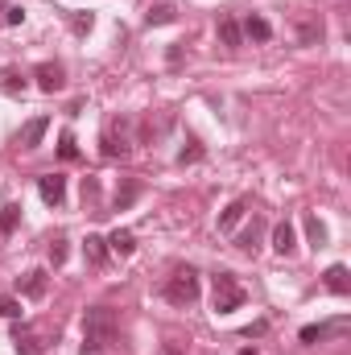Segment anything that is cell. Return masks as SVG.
<instances>
[{"mask_svg": "<svg viewBox=\"0 0 351 355\" xmlns=\"http://www.w3.org/2000/svg\"><path fill=\"white\" fill-rule=\"evenodd\" d=\"M219 42H223L228 50H240L244 33H240V21H236V17H219Z\"/></svg>", "mask_w": 351, "mask_h": 355, "instance_id": "4fadbf2b", "label": "cell"}, {"mask_svg": "<svg viewBox=\"0 0 351 355\" xmlns=\"http://www.w3.org/2000/svg\"><path fill=\"white\" fill-rule=\"evenodd\" d=\"M302 223H306V236H310V244H314V248H323V244H327V227H323V219H318V215H306Z\"/></svg>", "mask_w": 351, "mask_h": 355, "instance_id": "ac0fdd59", "label": "cell"}, {"mask_svg": "<svg viewBox=\"0 0 351 355\" xmlns=\"http://www.w3.org/2000/svg\"><path fill=\"white\" fill-rule=\"evenodd\" d=\"M323 42V21L318 17H298V46H318Z\"/></svg>", "mask_w": 351, "mask_h": 355, "instance_id": "30bf717a", "label": "cell"}, {"mask_svg": "<svg viewBox=\"0 0 351 355\" xmlns=\"http://www.w3.org/2000/svg\"><path fill=\"white\" fill-rule=\"evenodd\" d=\"M257 240H261V223L252 219V227L236 236V248H240V252H252V248H257Z\"/></svg>", "mask_w": 351, "mask_h": 355, "instance_id": "603a6c76", "label": "cell"}, {"mask_svg": "<svg viewBox=\"0 0 351 355\" xmlns=\"http://www.w3.org/2000/svg\"><path fill=\"white\" fill-rule=\"evenodd\" d=\"M137 194H141V182H124V186L116 190V211L132 207V202H137Z\"/></svg>", "mask_w": 351, "mask_h": 355, "instance_id": "ffe728a7", "label": "cell"}, {"mask_svg": "<svg viewBox=\"0 0 351 355\" xmlns=\"http://www.w3.org/2000/svg\"><path fill=\"white\" fill-rule=\"evenodd\" d=\"M46 128H50V116H33V120L17 132V145H21V149H37L42 137H46Z\"/></svg>", "mask_w": 351, "mask_h": 355, "instance_id": "8992f818", "label": "cell"}, {"mask_svg": "<svg viewBox=\"0 0 351 355\" xmlns=\"http://www.w3.org/2000/svg\"><path fill=\"white\" fill-rule=\"evenodd\" d=\"M37 194H42V202L58 207V202L67 198V178H62V174H46V178H37Z\"/></svg>", "mask_w": 351, "mask_h": 355, "instance_id": "5b68a950", "label": "cell"}, {"mask_svg": "<svg viewBox=\"0 0 351 355\" xmlns=\"http://www.w3.org/2000/svg\"><path fill=\"white\" fill-rule=\"evenodd\" d=\"M166 302H174V306L198 302V272L190 265H182V268L170 272V281H166Z\"/></svg>", "mask_w": 351, "mask_h": 355, "instance_id": "7a4b0ae2", "label": "cell"}, {"mask_svg": "<svg viewBox=\"0 0 351 355\" xmlns=\"http://www.w3.org/2000/svg\"><path fill=\"white\" fill-rule=\"evenodd\" d=\"M50 265H54V268L67 265V240H62V236H58V240L50 244Z\"/></svg>", "mask_w": 351, "mask_h": 355, "instance_id": "484cf974", "label": "cell"}, {"mask_svg": "<svg viewBox=\"0 0 351 355\" xmlns=\"http://www.w3.org/2000/svg\"><path fill=\"white\" fill-rule=\"evenodd\" d=\"M162 355H182V352H178V347H166V352H162Z\"/></svg>", "mask_w": 351, "mask_h": 355, "instance_id": "4dcf8cb0", "label": "cell"}, {"mask_svg": "<svg viewBox=\"0 0 351 355\" xmlns=\"http://www.w3.org/2000/svg\"><path fill=\"white\" fill-rule=\"evenodd\" d=\"M116 314L108 306H91L83 318V355H99L108 343H116Z\"/></svg>", "mask_w": 351, "mask_h": 355, "instance_id": "6da1fadb", "label": "cell"}, {"mask_svg": "<svg viewBox=\"0 0 351 355\" xmlns=\"http://www.w3.org/2000/svg\"><path fill=\"white\" fill-rule=\"evenodd\" d=\"M323 281H327V289H331V293H339V297L351 293V277H348V268H343V265H331L327 272H323Z\"/></svg>", "mask_w": 351, "mask_h": 355, "instance_id": "5bb4252c", "label": "cell"}, {"mask_svg": "<svg viewBox=\"0 0 351 355\" xmlns=\"http://www.w3.org/2000/svg\"><path fill=\"white\" fill-rule=\"evenodd\" d=\"M273 248H277L281 257H293V252H298V232H293V223H289V219L273 227Z\"/></svg>", "mask_w": 351, "mask_h": 355, "instance_id": "ba28073f", "label": "cell"}, {"mask_svg": "<svg viewBox=\"0 0 351 355\" xmlns=\"http://www.w3.org/2000/svg\"><path fill=\"white\" fill-rule=\"evenodd\" d=\"M17 223H21V207H4V211H0V240H4V236H12V232H17Z\"/></svg>", "mask_w": 351, "mask_h": 355, "instance_id": "44dd1931", "label": "cell"}, {"mask_svg": "<svg viewBox=\"0 0 351 355\" xmlns=\"http://www.w3.org/2000/svg\"><path fill=\"white\" fill-rule=\"evenodd\" d=\"M244 306V289L236 285L232 272H215V314H232Z\"/></svg>", "mask_w": 351, "mask_h": 355, "instance_id": "3957f363", "label": "cell"}, {"mask_svg": "<svg viewBox=\"0 0 351 355\" xmlns=\"http://www.w3.org/2000/svg\"><path fill=\"white\" fill-rule=\"evenodd\" d=\"M4 91H8V95H17V91H25V79H21L17 71H8V75H4Z\"/></svg>", "mask_w": 351, "mask_h": 355, "instance_id": "4316f807", "label": "cell"}, {"mask_svg": "<svg viewBox=\"0 0 351 355\" xmlns=\"http://www.w3.org/2000/svg\"><path fill=\"white\" fill-rule=\"evenodd\" d=\"M240 355H257V352H252V347H244V352H240Z\"/></svg>", "mask_w": 351, "mask_h": 355, "instance_id": "1f68e13d", "label": "cell"}, {"mask_svg": "<svg viewBox=\"0 0 351 355\" xmlns=\"http://www.w3.org/2000/svg\"><path fill=\"white\" fill-rule=\"evenodd\" d=\"M33 79H37V87L42 91H62V67H54V62H42L37 71H33Z\"/></svg>", "mask_w": 351, "mask_h": 355, "instance_id": "9c48e42d", "label": "cell"}, {"mask_svg": "<svg viewBox=\"0 0 351 355\" xmlns=\"http://www.w3.org/2000/svg\"><path fill=\"white\" fill-rule=\"evenodd\" d=\"M240 33H244V37H252V42H268V37H273V25L264 21L261 12H248V17H244V25H240Z\"/></svg>", "mask_w": 351, "mask_h": 355, "instance_id": "7c38bea8", "label": "cell"}, {"mask_svg": "<svg viewBox=\"0 0 351 355\" xmlns=\"http://www.w3.org/2000/svg\"><path fill=\"white\" fill-rule=\"evenodd\" d=\"M244 211H248V202H244V198H236V202L219 215V232H236V223L244 219Z\"/></svg>", "mask_w": 351, "mask_h": 355, "instance_id": "2e32d148", "label": "cell"}, {"mask_svg": "<svg viewBox=\"0 0 351 355\" xmlns=\"http://www.w3.org/2000/svg\"><path fill=\"white\" fill-rule=\"evenodd\" d=\"M198 157H203L198 141H190V149H182V153H178V162H182V166H186V162H198Z\"/></svg>", "mask_w": 351, "mask_h": 355, "instance_id": "f1b7e54d", "label": "cell"}, {"mask_svg": "<svg viewBox=\"0 0 351 355\" xmlns=\"http://www.w3.org/2000/svg\"><path fill=\"white\" fill-rule=\"evenodd\" d=\"M21 293H25V297H42V293H46V272H42V268L25 272V281H21Z\"/></svg>", "mask_w": 351, "mask_h": 355, "instance_id": "e0dca14e", "label": "cell"}, {"mask_svg": "<svg viewBox=\"0 0 351 355\" xmlns=\"http://www.w3.org/2000/svg\"><path fill=\"white\" fill-rule=\"evenodd\" d=\"M83 261L95 265V268L108 261V240H103V236H87V240H83Z\"/></svg>", "mask_w": 351, "mask_h": 355, "instance_id": "9a60e30c", "label": "cell"}, {"mask_svg": "<svg viewBox=\"0 0 351 355\" xmlns=\"http://www.w3.org/2000/svg\"><path fill=\"white\" fill-rule=\"evenodd\" d=\"M145 21H149V25H170V21H178V8L174 4H157V8L145 12Z\"/></svg>", "mask_w": 351, "mask_h": 355, "instance_id": "d6986e66", "label": "cell"}, {"mask_svg": "<svg viewBox=\"0 0 351 355\" xmlns=\"http://www.w3.org/2000/svg\"><path fill=\"white\" fill-rule=\"evenodd\" d=\"M0 318H12V322H17V318H21V302L8 297V293H0Z\"/></svg>", "mask_w": 351, "mask_h": 355, "instance_id": "d4e9b609", "label": "cell"}, {"mask_svg": "<svg viewBox=\"0 0 351 355\" xmlns=\"http://www.w3.org/2000/svg\"><path fill=\"white\" fill-rule=\"evenodd\" d=\"M331 331H343V322H335V327H302V343H323Z\"/></svg>", "mask_w": 351, "mask_h": 355, "instance_id": "cb8c5ba5", "label": "cell"}, {"mask_svg": "<svg viewBox=\"0 0 351 355\" xmlns=\"http://www.w3.org/2000/svg\"><path fill=\"white\" fill-rule=\"evenodd\" d=\"M4 21H8V25H21V21H25V8H21V4H12V8L4 12Z\"/></svg>", "mask_w": 351, "mask_h": 355, "instance_id": "f546056e", "label": "cell"}, {"mask_svg": "<svg viewBox=\"0 0 351 355\" xmlns=\"http://www.w3.org/2000/svg\"><path fill=\"white\" fill-rule=\"evenodd\" d=\"M71 29H75V33H87L91 29V12H75V17H71Z\"/></svg>", "mask_w": 351, "mask_h": 355, "instance_id": "83f0119b", "label": "cell"}, {"mask_svg": "<svg viewBox=\"0 0 351 355\" xmlns=\"http://www.w3.org/2000/svg\"><path fill=\"white\" fill-rule=\"evenodd\" d=\"M58 157H62V162H79V145H75V132H62V137H58Z\"/></svg>", "mask_w": 351, "mask_h": 355, "instance_id": "7402d4cb", "label": "cell"}, {"mask_svg": "<svg viewBox=\"0 0 351 355\" xmlns=\"http://www.w3.org/2000/svg\"><path fill=\"white\" fill-rule=\"evenodd\" d=\"M12 347H17V355H42L46 352L42 347V335L33 327H12Z\"/></svg>", "mask_w": 351, "mask_h": 355, "instance_id": "52a82bcc", "label": "cell"}, {"mask_svg": "<svg viewBox=\"0 0 351 355\" xmlns=\"http://www.w3.org/2000/svg\"><path fill=\"white\" fill-rule=\"evenodd\" d=\"M108 252H116V257H132V252H137V236H132L128 227H116V232L108 236Z\"/></svg>", "mask_w": 351, "mask_h": 355, "instance_id": "8fae6325", "label": "cell"}, {"mask_svg": "<svg viewBox=\"0 0 351 355\" xmlns=\"http://www.w3.org/2000/svg\"><path fill=\"white\" fill-rule=\"evenodd\" d=\"M124 153H128V124L112 120L103 132V157H124Z\"/></svg>", "mask_w": 351, "mask_h": 355, "instance_id": "277c9868", "label": "cell"}]
</instances>
